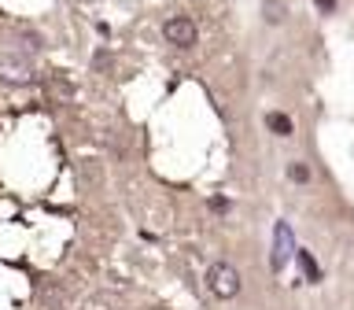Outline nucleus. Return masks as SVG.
<instances>
[{
  "label": "nucleus",
  "instance_id": "obj_1",
  "mask_svg": "<svg viewBox=\"0 0 354 310\" xmlns=\"http://www.w3.org/2000/svg\"><path fill=\"white\" fill-rule=\"evenodd\" d=\"M207 288L218 299H232L240 292V273L229 262H214V266H207Z\"/></svg>",
  "mask_w": 354,
  "mask_h": 310
},
{
  "label": "nucleus",
  "instance_id": "obj_3",
  "mask_svg": "<svg viewBox=\"0 0 354 310\" xmlns=\"http://www.w3.org/2000/svg\"><path fill=\"white\" fill-rule=\"evenodd\" d=\"M295 251H299V248H295V232H292V226H288V221H277V226H273V255H270L273 273H281Z\"/></svg>",
  "mask_w": 354,
  "mask_h": 310
},
{
  "label": "nucleus",
  "instance_id": "obj_9",
  "mask_svg": "<svg viewBox=\"0 0 354 310\" xmlns=\"http://www.w3.org/2000/svg\"><path fill=\"white\" fill-rule=\"evenodd\" d=\"M82 177H88V181H100V170H96V163H93V159L82 166Z\"/></svg>",
  "mask_w": 354,
  "mask_h": 310
},
{
  "label": "nucleus",
  "instance_id": "obj_8",
  "mask_svg": "<svg viewBox=\"0 0 354 310\" xmlns=\"http://www.w3.org/2000/svg\"><path fill=\"white\" fill-rule=\"evenodd\" d=\"M288 181L306 185V181H310V166H306V163H288Z\"/></svg>",
  "mask_w": 354,
  "mask_h": 310
},
{
  "label": "nucleus",
  "instance_id": "obj_7",
  "mask_svg": "<svg viewBox=\"0 0 354 310\" xmlns=\"http://www.w3.org/2000/svg\"><path fill=\"white\" fill-rule=\"evenodd\" d=\"M262 19L270 22V26H281V22H284V0H266V4H262Z\"/></svg>",
  "mask_w": 354,
  "mask_h": 310
},
{
  "label": "nucleus",
  "instance_id": "obj_5",
  "mask_svg": "<svg viewBox=\"0 0 354 310\" xmlns=\"http://www.w3.org/2000/svg\"><path fill=\"white\" fill-rule=\"evenodd\" d=\"M266 129L277 133V137H292V133H295V122L288 118L284 111H270V115H266Z\"/></svg>",
  "mask_w": 354,
  "mask_h": 310
},
{
  "label": "nucleus",
  "instance_id": "obj_2",
  "mask_svg": "<svg viewBox=\"0 0 354 310\" xmlns=\"http://www.w3.org/2000/svg\"><path fill=\"white\" fill-rule=\"evenodd\" d=\"M162 37H166V44H174V48H192L199 41V30L188 15H174V19L162 22Z\"/></svg>",
  "mask_w": 354,
  "mask_h": 310
},
{
  "label": "nucleus",
  "instance_id": "obj_10",
  "mask_svg": "<svg viewBox=\"0 0 354 310\" xmlns=\"http://www.w3.org/2000/svg\"><path fill=\"white\" fill-rule=\"evenodd\" d=\"M314 4H317L321 15H332V11H336V0H314Z\"/></svg>",
  "mask_w": 354,
  "mask_h": 310
},
{
  "label": "nucleus",
  "instance_id": "obj_4",
  "mask_svg": "<svg viewBox=\"0 0 354 310\" xmlns=\"http://www.w3.org/2000/svg\"><path fill=\"white\" fill-rule=\"evenodd\" d=\"M0 82L4 85H33L37 74H33L30 60H22V55H0Z\"/></svg>",
  "mask_w": 354,
  "mask_h": 310
},
{
  "label": "nucleus",
  "instance_id": "obj_6",
  "mask_svg": "<svg viewBox=\"0 0 354 310\" xmlns=\"http://www.w3.org/2000/svg\"><path fill=\"white\" fill-rule=\"evenodd\" d=\"M295 259H299V266H303V277H306V281H310V284H317V281H321V266H317L314 255H310L306 248H299V251H295Z\"/></svg>",
  "mask_w": 354,
  "mask_h": 310
}]
</instances>
